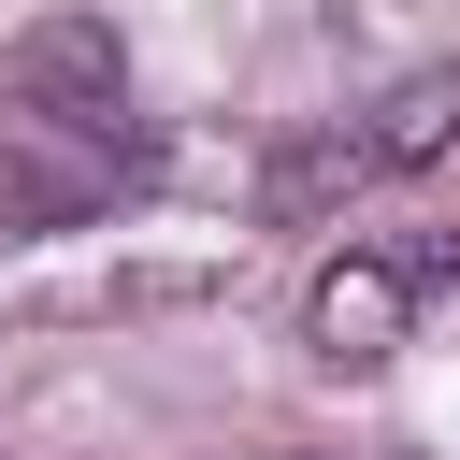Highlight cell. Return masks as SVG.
<instances>
[{
  "instance_id": "7a4b0ae2",
  "label": "cell",
  "mask_w": 460,
  "mask_h": 460,
  "mask_svg": "<svg viewBox=\"0 0 460 460\" xmlns=\"http://www.w3.org/2000/svg\"><path fill=\"white\" fill-rule=\"evenodd\" d=\"M431 144H460V72H417V86H388L359 129H331V144H302L288 172H273V216H316L331 187H374V172H417Z\"/></svg>"
},
{
  "instance_id": "3957f363",
  "label": "cell",
  "mask_w": 460,
  "mask_h": 460,
  "mask_svg": "<svg viewBox=\"0 0 460 460\" xmlns=\"http://www.w3.org/2000/svg\"><path fill=\"white\" fill-rule=\"evenodd\" d=\"M402 302H417V288H402L388 259H345V273L316 288V345H331V359H388V345H402Z\"/></svg>"
},
{
  "instance_id": "6da1fadb",
  "label": "cell",
  "mask_w": 460,
  "mask_h": 460,
  "mask_svg": "<svg viewBox=\"0 0 460 460\" xmlns=\"http://www.w3.org/2000/svg\"><path fill=\"white\" fill-rule=\"evenodd\" d=\"M129 172H144V115H129L115 29L43 14L0 58V230H86Z\"/></svg>"
}]
</instances>
